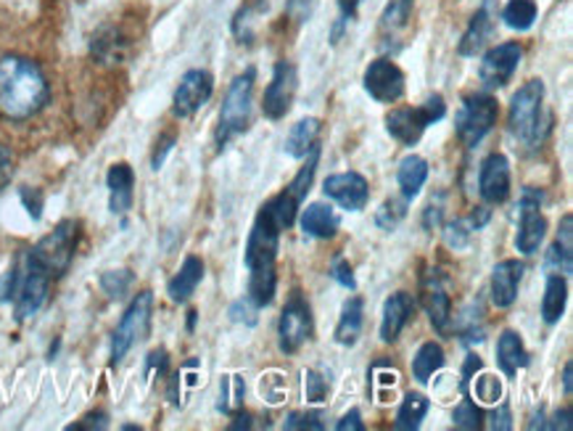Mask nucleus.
I'll return each mask as SVG.
<instances>
[{
    "label": "nucleus",
    "mask_w": 573,
    "mask_h": 431,
    "mask_svg": "<svg viewBox=\"0 0 573 431\" xmlns=\"http://www.w3.org/2000/svg\"><path fill=\"white\" fill-rule=\"evenodd\" d=\"M51 85L38 62L26 56H0V117L11 123L32 119L49 106Z\"/></svg>",
    "instance_id": "f257e3e1"
},
{
    "label": "nucleus",
    "mask_w": 573,
    "mask_h": 431,
    "mask_svg": "<svg viewBox=\"0 0 573 431\" xmlns=\"http://www.w3.org/2000/svg\"><path fill=\"white\" fill-rule=\"evenodd\" d=\"M53 278L38 265L30 249L17 254L11 267L0 281V299L11 302L17 320H30L49 302Z\"/></svg>",
    "instance_id": "f03ea898"
},
{
    "label": "nucleus",
    "mask_w": 573,
    "mask_h": 431,
    "mask_svg": "<svg viewBox=\"0 0 573 431\" xmlns=\"http://www.w3.org/2000/svg\"><path fill=\"white\" fill-rule=\"evenodd\" d=\"M550 117H544V83L542 80H529L516 91L510 101L508 125L512 138L521 140L523 146H539L544 133H548Z\"/></svg>",
    "instance_id": "7ed1b4c3"
},
{
    "label": "nucleus",
    "mask_w": 573,
    "mask_h": 431,
    "mask_svg": "<svg viewBox=\"0 0 573 431\" xmlns=\"http://www.w3.org/2000/svg\"><path fill=\"white\" fill-rule=\"evenodd\" d=\"M254 83H256V70L248 66L244 74L233 80L227 87L225 101H222L220 109V125L214 133L217 148H225L227 140L246 133L248 123H252V106H254Z\"/></svg>",
    "instance_id": "20e7f679"
},
{
    "label": "nucleus",
    "mask_w": 573,
    "mask_h": 431,
    "mask_svg": "<svg viewBox=\"0 0 573 431\" xmlns=\"http://www.w3.org/2000/svg\"><path fill=\"white\" fill-rule=\"evenodd\" d=\"M77 244H79V222L62 220L49 235H43V239L30 249V254L35 257L38 265L43 267L53 281H56L70 271L74 252H77Z\"/></svg>",
    "instance_id": "39448f33"
},
{
    "label": "nucleus",
    "mask_w": 573,
    "mask_h": 431,
    "mask_svg": "<svg viewBox=\"0 0 573 431\" xmlns=\"http://www.w3.org/2000/svg\"><path fill=\"white\" fill-rule=\"evenodd\" d=\"M497 98L489 93H470L463 98L460 112L455 117L457 138L465 148H476L484 138L489 136L491 127L497 125Z\"/></svg>",
    "instance_id": "423d86ee"
},
{
    "label": "nucleus",
    "mask_w": 573,
    "mask_h": 431,
    "mask_svg": "<svg viewBox=\"0 0 573 431\" xmlns=\"http://www.w3.org/2000/svg\"><path fill=\"white\" fill-rule=\"evenodd\" d=\"M444 114H447V104H444V98L436 93V96H431L426 104L415 106V109L391 112L386 117V130L389 136L400 140L402 146H415L431 125L444 119Z\"/></svg>",
    "instance_id": "0eeeda50"
},
{
    "label": "nucleus",
    "mask_w": 573,
    "mask_h": 431,
    "mask_svg": "<svg viewBox=\"0 0 573 431\" xmlns=\"http://www.w3.org/2000/svg\"><path fill=\"white\" fill-rule=\"evenodd\" d=\"M151 313H153V294L151 292H140L135 294V299L130 302V307L125 309L123 320L117 323L112 334V362L125 360V355L144 339L148 326H151Z\"/></svg>",
    "instance_id": "6e6552de"
},
{
    "label": "nucleus",
    "mask_w": 573,
    "mask_h": 431,
    "mask_svg": "<svg viewBox=\"0 0 573 431\" xmlns=\"http://www.w3.org/2000/svg\"><path fill=\"white\" fill-rule=\"evenodd\" d=\"M315 320H312V307L305 299V294L299 288H294L288 294L286 307H283L280 320H278V347L280 353L294 355L312 339Z\"/></svg>",
    "instance_id": "1a4fd4ad"
},
{
    "label": "nucleus",
    "mask_w": 573,
    "mask_h": 431,
    "mask_svg": "<svg viewBox=\"0 0 573 431\" xmlns=\"http://www.w3.org/2000/svg\"><path fill=\"white\" fill-rule=\"evenodd\" d=\"M542 191L539 188H523L521 193V222H518V233H516V246L518 252L531 257L537 254L539 244L544 241V233H548V220L542 210Z\"/></svg>",
    "instance_id": "9d476101"
},
{
    "label": "nucleus",
    "mask_w": 573,
    "mask_h": 431,
    "mask_svg": "<svg viewBox=\"0 0 573 431\" xmlns=\"http://www.w3.org/2000/svg\"><path fill=\"white\" fill-rule=\"evenodd\" d=\"M296 87H299V74L291 62H278L273 70V80H269L265 98H262V112L267 119H283L291 112Z\"/></svg>",
    "instance_id": "9b49d317"
},
{
    "label": "nucleus",
    "mask_w": 573,
    "mask_h": 431,
    "mask_svg": "<svg viewBox=\"0 0 573 431\" xmlns=\"http://www.w3.org/2000/svg\"><path fill=\"white\" fill-rule=\"evenodd\" d=\"M214 93V77L206 70H191L183 74L178 91L172 98V114L178 119L193 117L195 112L204 109Z\"/></svg>",
    "instance_id": "f8f14e48"
},
{
    "label": "nucleus",
    "mask_w": 573,
    "mask_h": 431,
    "mask_svg": "<svg viewBox=\"0 0 573 431\" xmlns=\"http://www.w3.org/2000/svg\"><path fill=\"white\" fill-rule=\"evenodd\" d=\"M521 56L523 51L518 43H500L484 53L481 70H478V77H481L484 87L497 91V87L508 85L510 77L518 70V64H521Z\"/></svg>",
    "instance_id": "ddd939ff"
},
{
    "label": "nucleus",
    "mask_w": 573,
    "mask_h": 431,
    "mask_svg": "<svg viewBox=\"0 0 573 431\" xmlns=\"http://www.w3.org/2000/svg\"><path fill=\"white\" fill-rule=\"evenodd\" d=\"M365 91L379 104H394L404 96V72L391 59H375L365 70Z\"/></svg>",
    "instance_id": "4468645a"
},
{
    "label": "nucleus",
    "mask_w": 573,
    "mask_h": 431,
    "mask_svg": "<svg viewBox=\"0 0 573 431\" xmlns=\"http://www.w3.org/2000/svg\"><path fill=\"white\" fill-rule=\"evenodd\" d=\"M421 302L426 307L431 326L439 334H447L452 323V299L447 281H444L442 271H426L421 278Z\"/></svg>",
    "instance_id": "2eb2a0df"
},
{
    "label": "nucleus",
    "mask_w": 573,
    "mask_h": 431,
    "mask_svg": "<svg viewBox=\"0 0 573 431\" xmlns=\"http://www.w3.org/2000/svg\"><path fill=\"white\" fill-rule=\"evenodd\" d=\"M322 191H326L328 199H333L336 204L347 212L365 210L370 199L368 180L362 178L360 172L330 175V178H326V183H322Z\"/></svg>",
    "instance_id": "dca6fc26"
},
{
    "label": "nucleus",
    "mask_w": 573,
    "mask_h": 431,
    "mask_svg": "<svg viewBox=\"0 0 573 431\" xmlns=\"http://www.w3.org/2000/svg\"><path fill=\"white\" fill-rule=\"evenodd\" d=\"M478 193L487 204H502L510 197V161L505 154H489L478 170Z\"/></svg>",
    "instance_id": "f3484780"
},
{
    "label": "nucleus",
    "mask_w": 573,
    "mask_h": 431,
    "mask_svg": "<svg viewBox=\"0 0 573 431\" xmlns=\"http://www.w3.org/2000/svg\"><path fill=\"white\" fill-rule=\"evenodd\" d=\"M523 273L526 267L521 260H502L500 265H495V271H491V286H489L491 305L500 309L510 307L512 302L518 299V288H521Z\"/></svg>",
    "instance_id": "a211bd4d"
},
{
    "label": "nucleus",
    "mask_w": 573,
    "mask_h": 431,
    "mask_svg": "<svg viewBox=\"0 0 573 431\" xmlns=\"http://www.w3.org/2000/svg\"><path fill=\"white\" fill-rule=\"evenodd\" d=\"M127 49H130V40L125 38V32L119 27L106 24L98 32H93L91 38V56L100 66L123 64L127 59Z\"/></svg>",
    "instance_id": "6ab92c4d"
},
{
    "label": "nucleus",
    "mask_w": 573,
    "mask_h": 431,
    "mask_svg": "<svg viewBox=\"0 0 573 431\" xmlns=\"http://www.w3.org/2000/svg\"><path fill=\"white\" fill-rule=\"evenodd\" d=\"M415 313V299L413 294L407 292H396L391 294L383 305V315H381V339L391 345V341L400 339V334L404 332L410 318Z\"/></svg>",
    "instance_id": "aec40b11"
},
{
    "label": "nucleus",
    "mask_w": 573,
    "mask_h": 431,
    "mask_svg": "<svg viewBox=\"0 0 573 431\" xmlns=\"http://www.w3.org/2000/svg\"><path fill=\"white\" fill-rule=\"evenodd\" d=\"M495 19H497L495 0H484L481 9L474 13V19H470L468 30H465V35L460 40V49H457L460 51V56H476V53L487 45L491 30H495Z\"/></svg>",
    "instance_id": "412c9836"
},
{
    "label": "nucleus",
    "mask_w": 573,
    "mask_h": 431,
    "mask_svg": "<svg viewBox=\"0 0 573 431\" xmlns=\"http://www.w3.org/2000/svg\"><path fill=\"white\" fill-rule=\"evenodd\" d=\"M106 186H109V210L114 214H127L132 207L135 172L127 161H117L106 172Z\"/></svg>",
    "instance_id": "4be33fe9"
},
{
    "label": "nucleus",
    "mask_w": 573,
    "mask_h": 431,
    "mask_svg": "<svg viewBox=\"0 0 573 431\" xmlns=\"http://www.w3.org/2000/svg\"><path fill=\"white\" fill-rule=\"evenodd\" d=\"M413 9H415V0H389L386 9L381 13V38L386 40L383 49H391L394 40H402L404 32L410 30Z\"/></svg>",
    "instance_id": "5701e85b"
},
{
    "label": "nucleus",
    "mask_w": 573,
    "mask_h": 431,
    "mask_svg": "<svg viewBox=\"0 0 573 431\" xmlns=\"http://www.w3.org/2000/svg\"><path fill=\"white\" fill-rule=\"evenodd\" d=\"M201 281H204V262L191 254V257H185L183 265H180V271L170 278L167 294H170L174 305H183V302L191 299Z\"/></svg>",
    "instance_id": "b1692460"
},
{
    "label": "nucleus",
    "mask_w": 573,
    "mask_h": 431,
    "mask_svg": "<svg viewBox=\"0 0 573 431\" xmlns=\"http://www.w3.org/2000/svg\"><path fill=\"white\" fill-rule=\"evenodd\" d=\"M362 320H365V302H362V296H349V299L343 302L339 326H336L333 332L336 345L354 347L362 334Z\"/></svg>",
    "instance_id": "393cba45"
},
{
    "label": "nucleus",
    "mask_w": 573,
    "mask_h": 431,
    "mask_svg": "<svg viewBox=\"0 0 573 431\" xmlns=\"http://www.w3.org/2000/svg\"><path fill=\"white\" fill-rule=\"evenodd\" d=\"M320 133H322V123L318 117H307L299 119L288 133L286 144H283V151L288 154L291 159H305L315 146L320 144Z\"/></svg>",
    "instance_id": "a878e982"
},
{
    "label": "nucleus",
    "mask_w": 573,
    "mask_h": 431,
    "mask_svg": "<svg viewBox=\"0 0 573 431\" xmlns=\"http://www.w3.org/2000/svg\"><path fill=\"white\" fill-rule=\"evenodd\" d=\"M341 220L339 214L330 204H322V201H315L309 204L305 214H301V231L312 239H333L336 231H339Z\"/></svg>",
    "instance_id": "bb28decb"
},
{
    "label": "nucleus",
    "mask_w": 573,
    "mask_h": 431,
    "mask_svg": "<svg viewBox=\"0 0 573 431\" xmlns=\"http://www.w3.org/2000/svg\"><path fill=\"white\" fill-rule=\"evenodd\" d=\"M428 180V161L423 157H417V154H410V157H404L400 161V170H396V183H400V191H402V199L413 201L417 193H421V188L426 186Z\"/></svg>",
    "instance_id": "cd10ccee"
},
{
    "label": "nucleus",
    "mask_w": 573,
    "mask_h": 431,
    "mask_svg": "<svg viewBox=\"0 0 573 431\" xmlns=\"http://www.w3.org/2000/svg\"><path fill=\"white\" fill-rule=\"evenodd\" d=\"M565 305H569V281L561 273H550L548 284H544L542 296V318L550 326H555L563 318Z\"/></svg>",
    "instance_id": "c85d7f7f"
},
{
    "label": "nucleus",
    "mask_w": 573,
    "mask_h": 431,
    "mask_svg": "<svg viewBox=\"0 0 573 431\" xmlns=\"http://www.w3.org/2000/svg\"><path fill=\"white\" fill-rule=\"evenodd\" d=\"M497 362H500L505 376H516L518 370L529 366V353H526L521 334L510 332V328L500 334V341H497Z\"/></svg>",
    "instance_id": "c756f323"
},
{
    "label": "nucleus",
    "mask_w": 573,
    "mask_h": 431,
    "mask_svg": "<svg viewBox=\"0 0 573 431\" xmlns=\"http://www.w3.org/2000/svg\"><path fill=\"white\" fill-rule=\"evenodd\" d=\"M428 408H431V402H428L426 395L410 392V395L402 400L400 413H396L394 429H396V431H415V429L423 423V419H426Z\"/></svg>",
    "instance_id": "7c9ffc66"
},
{
    "label": "nucleus",
    "mask_w": 573,
    "mask_h": 431,
    "mask_svg": "<svg viewBox=\"0 0 573 431\" xmlns=\"http://www.w3.org/2000/svg\"><path fill=\"white\" fill-rule=\"evenodd\" d=\"M444 368V349L442 345H436V341H426V345H421V349L415 353L413 358V376L421 383L431 381V376L439 374Z\"/></svg>",
    "instance_id": "2f4dec72"
},
{
    "label": "nucleus",
    "mask_w": 573,
    "mask_h": 431,
    "mask_svg": "<svg viewBox=\"0 0 573 431\" xmlns=\"http://www.w3.org/2000/svg\"><path fill=\"white\" fill-rule=\"evenodd\" d=\"M537 13H539V6L534 0H510V3L502 9V22L508 24L510 30L526 32L534 27Z\"/></svg>",
    "instance_id": "473e14b6"
},
{
    "label": "nucleus",
    "mask_w": 573,
    "mask_h": 431,
    "mask_svg": "<svg viewBox=\"0 0 573 431\" xmlns=\"http://www.w3.org/2000/svg\"><path fill=\"white\" fill-rule=\"evenodd\" d=\"M244 397H246V383L238 374H227L222 376L220 381V410L222 413L233 416L244 408Z\"/></svg>",
    "instance_id": "72a5a7b5"
},
{
    "label": "nucleus",
    "mask_w": 573,
    "mask_h": 431,
    "mask_svg": "<svg viewBox=\"0 0 573 431\" xmlns=\"http://www.w3.org/2000/svg\"><path fill=\"white\" fill-rule=\"evenodd\" d=\"M307 165L301 167L299 172H296V178L291 180V183L286 186V191L291 193V197L299 201H305L307 199V193H309V188H312V180H315V172H318V165H320V144L312 148V151L307 154Z\"/></svg>",
    "instance_id": "f704fd0d"
},
{
    "label": "nucleus",
    "mask_w": 573,
    "mask_h": 431,
    "mask_svg": "<svg viewBox=\"0 0 573 431\" xmlns=\"http://www.w3.org/2000/svg\"><path fill=\"white\" fill-rule=\"evenodd\" d=\"M407 199H386L381 204V210L375 212V222H379V228L383 231H394L396 225L404 220V214H407Z\"/></svg>",
    "instance_id": "c9c22d12"
},
{
    "label": "nucleus",
    "mask_w": 573,
    "mask_h": 431,
    "mask_svg": "<svg viewBox=\"0 0 573 431\" xmlns=\"http://www.w3.org/2000/svg\"><path fill=\"white\" fill-rule=\"evenodd\" d=\"M135 275L130 271H109L100 275V288L109 299H123V296L130 292Z\"/></svg>",
    "instance_id": "e433bc0d"
},
{
    "label": "nucleus",
    "mask_w": 573,
    "mask_h": 431,
    "mask_svg": "<svg viewBox=\"0 0 573 431\" xmlns=\"http://www.w3.org/2000/svg\"><path fill=\"white\" fill-rule=\"evenodd\" d=\"M259 395L265 397L269 406H278V402L286 400L288 395V381L283 379L278 370H269L259 379Z\"/></svg>",
    "instance_id": "4c0bfd02"
},
{
    "label": "nucleus",
    "mask_w": 573,
    "mask_h": 431,
    "mask_svg": "<svg viewBox=\"0 0 573 431\" xmlns=\"http://www.w3.org/2000/svg\"><path fill=\"white\" fill-rule=\"evenodd\" d=\"M474 392L478 400L484 402V406H497V402L502 400L505 389H502V381L497 379V376L491 374H481L478 379L474 381Z\"/></svg>",
    "instance_id": "58836bf2"
},
{
    "label": "nucleus",
    "mask_w": 573,
    "mask_h": 431,
    "mask_svg": "<svg viewBox=\"0 0 573 431\" xmlns=\"http://www.w3.org/2000/svg\"><path fill=\"white\" fill-rule=\"evenodd\" d=\"M328 392H330V383L326 376L320 374V370L309 368L305 370V397L307 402H312V406H320V402L328 400Z\"/></svg>",
    "instance_id": "ea45409f"
},
{
    "label": "nucleus",
    "mask_w": 573,
    "mask_h": 431,
    "mask_svg": "<svg viewBox=\"0 0 573 431\" xmlns=\"http://www.w3.org/2000/svg\"><path fill=\"white\" fill-rule=\"evenodd\" d=\"M444 241H447L449 249H455V252H460L470 244V233H474V228H470V222L465 220H449L444 222Z\"/></svg>",
    "instance_id": "a19ab883"
},
{
    "label": "nucleus",
    "mask_w": 573,
    "mask_h": 431,
    "mask_svg": "<svg viewBox=\"0 0 573 431\" xmlns=\"http://www.w3.org/2000/svg\"><path fill=\"white\" fill-rule=\"evenodd\" d=\"M481 421H484L481 410H478L476 402L470 400H463L460 406L455 408V413H452V423H455L457 429H478L481 427Z\"/></svg>",
    "instance_id": "79ce46f5"
},
{
    "label": "nucleus",
    "mask_w": 573,
    "mask_h": 431,
    "mask_svg": "<svg viewBox=\"0 0 573 431\" xmlns=\"http://www.w3.org/2000/svg\"><path fill=\"white\" fill-rule=\"evenodd\" d=\"M573 246H565V244H561V241H555V244L550 246V252H548V267H552V271L555 273H561V275H571V271H573V252H571Z\"/></svg>",
    "instance_id": "37998d69"
},
{
    "label": "nucleus",
    "mask_w": 573,
    "mask_h": 431,
    "mask_svg": "<svg viewBox=\"0 0 573 431\" xmlns=\"http://www.w3.org/2000/svg\"><path fill=\"white\" fill-rule=\"evenodd\" d=\"M330 278H333L339 286L349 288V292H354V288H357L354 271H352V265H349L347 257H336L333 260V265H330Z\"/></svg>",
    "instance_id": "c03bdc74"
},
{
    "label": "nucleus",
    "mask_w": 573,
    "mask_h": 431,
    "mask_svg": "<svg viewBox=\"0 0 573 431\" xmlns=\"http://www.w3.org/2000/svg\"><path fill=\"white\" fill-rule=\"evenodd\" d=\"M19 199H22L24 210L30 212L32 220H40V214H43V193L38 191V188H19Z\"/></svg>",
    "instance_id": "a18cd8bd"
},
{
    "label": "nucleus",
    "mask_w": 573,
    "mask_h": 431,
    "mask_svg": "<svg viewBox=\"0 0 573 431\" xmlns=\"http://www.w3.org/2000/svg\"><path fill=\"white\" fill-rule=\"evenodd\" d=\"M322 416L320 413H291L283 423V429L288 431H296V429H312V431H320L322 429Z\"/></svg>",
    "instance_id": "49530a36"
},
{
    "label": "nucleus",
    "mask_w": 573,
    "mask_h": 431,
    "mask_svg": "<svg viewBox=\"0 0 573 431\" xmlns=\"http://www.w3.org/2000/svg\"><path fill=\"white\" fill-rule=\"evenodd\" d=\"M106 427H109V416H106L104 410H96V413H87L79 423H72L70 431H83V429L100 431V429H106Z\"/></svg>",
    "instance_id": "de8ad7c7"
},
{
    "label": "nucleus",
    "mask_w": 573,
    "mask_h": 431,
    "mask_svg": "<svg viewBox=\"0 0 573 431\" xmlns=\"http://www.w3.org/2000/svg\"><path fill=\"white\" fill-rule=\"evenodd\" d=\"M373 376H375L373 389H375V395H379V400L383 397V389H391V392H394V387H396V374H394V370L379 366V368H373Z\"/></svg>",
    "instance_id": "09e8293b"
},
{
    "label": "nucleus",
    "mask_w": 573,
    "mask_h": 431,
    "mask_svg": "<svg viewBox=\"0 0 573 431\" xmlns=\"http://www.w3.org/2000/svg\"><path fill=\"white\" fill-rule=\"evenodd\" d=\"M11 178H13V157H11L9 146L0 140V191L11 183Z\"/></svg>",
    "instance_id": "8fccbe9b"
},
{
    "label": "nucleus",
    "mask_w": 573,
    "mask_h": 431,
    "mask_svg": "<svg viewBox=\"0 0 573 431\" xmlns=\"http://www.w3.org/2000/svg\"><path fill=\"white\" fill-rule=\"evenodd\" d=\"M497 408L495 413L489 416V429H495V431H510L512 429V416H510V408L505 406V402H497Z\"/></svg>",
    "instance_id": "3c124183"
},
{
    "label": "nucleus",
    "mask_w": 573,
    "mask_h": 431,
    "mask_svg": "<svg viewBox=\"0 0 573 431\" xmlns=\"http://www.w3.org/2000/svg\"><path fill=\"white\" fill-rule=\"evenodd\" d=\"M172 146H174V136H170V133H167V136H161V138L157 140V151H153V157H151V167H153V170H161V165H165L167 154L172 151Z\"/></svg>",
    "instance_id": "603ef678"
},
{
    "label": "nucleus",
    "mask_w": 573,
    "mask_h": 431,
    "mask_svg": "<svg viewBox=\"0 0 573 431\" xmlns=\"http://www.w3.org/2000/svg\"><path fill=\"white\" fill-rule=\"evenodd\" d=\"M336 431H365V423H362L360 410L352 408L349 413H343L341 421L336 423Z\"/></svg>",
    "instance_id": "864d4df0"
},
{
    "label": "nucleus",
    "mask_w": 573,
    "mask_h": 431,
    "mask_svg": "<svg viewBox=\"0 0 573 431\" xmlns=\"http://www.w3.org/2000/svg\"><path fill=\"white\" fill-rule=\"evenodd\" d=\"M231 318L233 320H246L248 326H254V323H256V307L248 299H246V305H244V302H235V305L231 307Z\"/></svg>",
    "instance_id": "5fc2aeb1"
},
{
    "label": "nucleus",
    "mask_w": 573,
    "mask_h": 431,
    "mask_svg": "<svg viewBox=\"0 0 573 431\" xmlns=\"http://www.w3.org/2000/svg\"><path fill=\"white\" fill-rule=\"evenodd\" d=\"M165 370H167V353H165V349H157V353L148 355V360H146V376L165 374Z\"/></svg>",
    "instance_id": "6e6d98bb"
},
{
    "label": "nucleus",
    "mask_w": 573,
    "mask_h": 431,
    "mask_svg": "<svg viewBox=\"0 0 573 431\" xmlns=\"http://www.w3.org/2000/svg\"><path fill=\"white\" fill-rule=\"evenodd\" d=\"M442 218H444V207H442V204H434V201H431V204L426 207V214H423V222H426L428 231H434V228H439V225H442Z\"/></svg>",
    "instance_id": "4d7b16f0"
},
{
    "label": "nucleus",
    "mask_w": 573,
    "mask_h": 431,
    "mask_svg": "<svg viewBox=\"0 0 573 431\" xmlns=\"http://www.w3.org/2000/svg\"><path fill=\"white\" fill-rule=\"evenodd\" d=\"M481 368H484L481 358H478V355H468V360H465V366H463V387H468L476 370H481Z\"/></svg>",
    "instance_id": "13d9d810"
},
{
    "label": "nucleus",
    "mask_w": 573,
    "mask_h": 431,
    "mask_svg": "<svg viewBox=\"0 0 573 431\" xmlns=\"http://www.w3.org/2000/svg\"><path fill=\"white\" fill-rule=\"evenodd\" d=\"M555 423H550V429H563V431H571L573 429V410L571 408H563L561 413H555Z\"/></svg>",
    "instance_id": "bf43d9fd"
},
{
    "label": "nucleus",
    "mask_w": 573,
    "mask_h": 431,
    "mask_svg": "<svg viewBox=\"0 0 573 431\" xmlns=\"http://www.w3.org/2000/svg\"><path fill=\"white\" fill-rule=\"evenodd\" d=\"M489 218H491L489 207H478V210H476L474 214H470L468 222H470V228H474V231H481V228L489 222Z\"/></svg>",
    "instance_id": "052dcab7"
},
{
    "label": "nucleus",
    "mask_w": 573,
    "mask_h": 431,
    "mask_svg": "<svg viewBox=\"0 0 573 431\" xmlns=\"http://www.w3.org/2000/svg\"><path fill=\"white\" fill-rule=\"evenodd\" d=\"M231 429H252V416L238 413L235 416V423H231Z\"/></svg>",
    "instance_id": "680f3d73"
},
{
    "label": "nucleus",
    "mask_w": 573,
    "mask_h": 431,
    "mask_svg": "<svg viewBox=\"0 0 573 431\" xmlns=\"http://www.w3.org/2000/svg\"><path fill=\"white\" fill-rule=\"evenodd\" d=\"M571 370H573L571 362H565V368H563V389H565V395H571Z\"/></svg>",
    "instance_id": "e2e57ef3"
},
{
    "label": "nucleus",
    "mask_w": 573,
    "mask_h": 431,
    "mask_svg": "<svg viewBox=\"0 0 573 431\" xmlns=\"http://www.w3.org/2000/svg\"><path fill=\"white\" fill-rule=\"evenodd\" d=\"M195 315H199V313H195V309H191V313H188V332H193V328H195Z\"/></svg>",
    "instance_id": "0e129e2a"
}]
</instances>
